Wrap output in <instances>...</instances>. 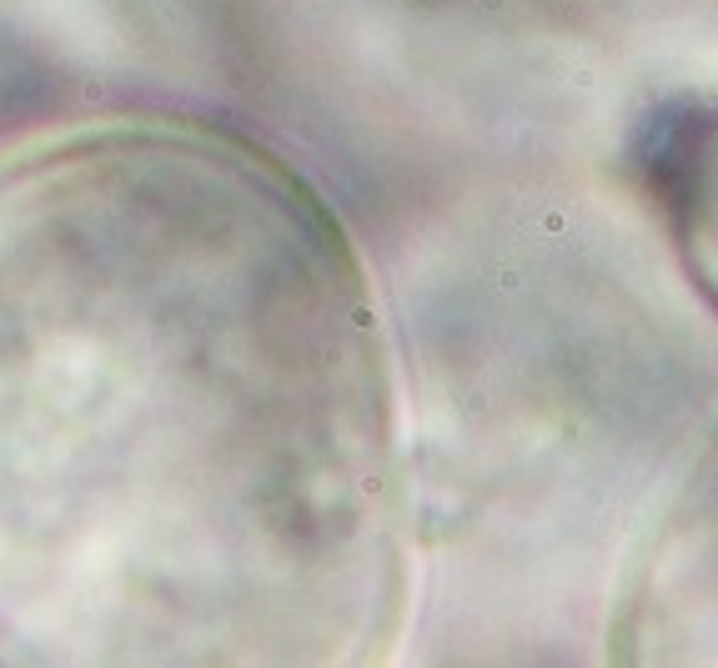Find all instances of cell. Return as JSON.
<instances>
[{
  "instance_id": "cell-1",
  "label": "cell",
  "mask_w": 718,
  "mask_h": 668,
  "mask_svg": "<svg viewBox=\"0 0 718 668\" xmlns=\"http://www.w3.org/2000/svg\"><path fill=\"white\" fill-rule=\"evenodd\" d=\"M397 603L392 357L327 201L206 121L0 156V663H342Z\"/></svg>"
}]
</instances>
